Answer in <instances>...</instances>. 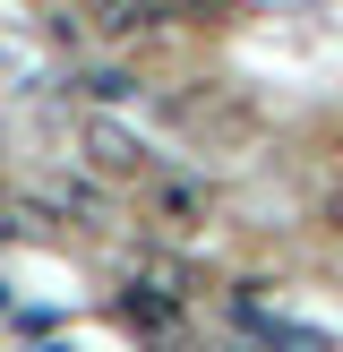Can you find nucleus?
<instances>
[{"label":"nucleus","instance_id":"nucleus-3","mask_svg":"<svg viewBox=\"0 0 343 352\" xmlns=\"http://www.w3.org/2000/svg\"><path fill=\"white\" fill-rule=\"evenodd\" d=\"M78 17H86L95 34H112V43H129V34L154 26V0H78Z\"/></svg>","mask_w":343,"mask_h":352},{"label":"nucleus","instance_id":"nucleus-4","mask_svg":"<svg viewBox=\"0 0 343 352\" xmlns=\"http://www.w3.org/2000/svg\"><path fill=\"white\" fill-rule=\"evenodd\" d=\"M129 284H146V292H163V301H189V267H172V258H146V267H137Z\"/></svg>","mask_w":343,"mask_h":352},{"label":"nucleus","instance_id":"nucleus-2","mask_svg":"<svg viewBox=\"0 0 343 352\" xmlns=\"http://www.w3.org/2000/svg\"><path fill=\"white\" fill-rule=\"evenodd\" d=\"M146 206H154V223H172V232H198V223L215 215L206 181H146Z\"/></svg>","mask_w":343,"mask_h":352},{"label":"nucleus","instance_id":"nucleus-1","mask_svg":"<svg viewBox=\"0 0 343 352\" xmlns=\"http://www.w3.org/2000/svg\"><path fill=\"white\" fill-rule=\"evenodd\" d=\"M78 155L103 172V181H146V138H137V129H120V120H103V112L78 129Z\"/></svg>","mask_w":343,"mask_h":352},{"label":"nucleus","instance_id":"nucleus-5","mask_svg":"<svg viewBox=\"0 0 343 352\" xmlns=\"http://www.w3.org/2000/svg\"><path fill=\"white\" fill-rule=\"evenodd\" d=\"M335 232H343V198H335Z\"/></svg>","mask_w":343,"mask_h":352}]
</instances>
